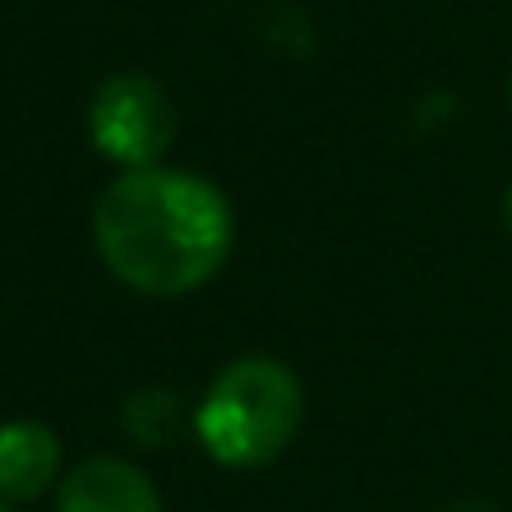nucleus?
<instances>
[{
	"label": "nucleus",
	"instance_id": "nucleus-4",
	"mask_svg": "<svg viewBox=\"0 0 512 512\" xmlns=\"http://www.w3.org/2000/svg\"><path fill=\"white\" fill-rule=\"evenodd\" d=\"M56 512H161V492L121 457H86L66 472Z\"/></svg>",
	"mask_w": 512,
	"mask_h": 512
},
{
	"label": "nucleus",
	"instance_id": "nucleus-8",
	"mask_svg": "<svg viewBox=\"0 0 512 512\" xmlns=\"http://www.w3.org/2000/svg\"><path fill=\"white\" fill-rule=\"evenodd\" d=\"M502 216H507V231H512V186H507V196H502Z\"/></svg>",
	"mask_w": 512,
	"mask_h": 512
},
{
	"label": "nucleus",
	"instance_id": "nucleus-6",
	"mask_svg": "<svg viewBox=\"0 0 512 512\" xmlns=\"http://www.w3.org/2000/svg\"><path fill=\"white\" fill-rule=\"evenodd\" d=\"M181 417H186V407H181V397L166 392V387H146V392H136V397L126 402V427H131V437L146 442V447H166V442L181 432Z\"/></svg>",
	"mask_w": 512,
	"mask_h": 512
},
{
	"label": "nucleus",
	"instance_id": "nucleus-7",
	"mask_svg": "<svg viewBox=\"0 0 512 512\" xmlns=\"http://www.w3.org/2000/svg\"><path fill=\"white\" fill-rule=\"evenodd\" d=\"M452 512H497V507H492V502H457Z\"/></svg>",
	"mask_w": 512,
	"mask_h": 512
},
{
	"label": "nucleus",
	"instance_id": "nucleus-2",
	"mask_svg": "<svg viewBox=\"0 0 512 512\" xmlns=\"http://www.w3.org/2000/svg\"><path fill=\"white\" fill-rule=\"evenodd\" d=\"M307 397L277 357H241L216 372L196 407V437L221 467H262L302 427Z\"/></svg>",
	"mask_w": 512,
	"mask_h": 512
},
{
	"label": "nucleus",
	"instance_id": "nucleus-3",
	"mask_svg": "<svg viewBox=\"0 0 512 512\" xmlns=\"http://www.w3.org/2000/svg\"><path fill=\"white\" fill-rule=\"evenodd\" d=\"M171 136H176V106L161 91V81L141 71H116L111 81H101L91 101V141L101 156H111L126 171H141L161 161Z\"/></svg>",
	"mask_w": 512,
	"mask_h": 512
},
{
	"label": "nucleus",
	"instance_id": "nucleus-5",
	"mask_svg": "<svg viewBox=\"0 0 512 512\" xmlns=\"http://www.w3.org/2000/svg\"><path fill=\"white\" fill-rule=\"evenodd\" d=\"M61 472V442L46 422H6L0 427V497L6 502H31L41 497Z\"/></svg>",
	"mask_w": 512,
	"mask_h": 512
},
{
	"label": "nucleus",
	"instance_id": "nucleus-1",
	"mask_svg": "<svg viewBox=\"0 0 512 512\" xmlns=\"http://www.w3.org/2000/svg\"><path fill=\"white\" fill-rule=\"evenodd\" d=\"M96 251L116 282L146 297L196 292L221 272L236 241L231 201L191 171L141 166L96 201Z\"/></svg>",
	"mask_w": 512,
	"mask_h": 512
},
{
	"label": "nucleus",
	"instance_id": "nucleus-9",
	"mask_svg": "<svg viewBox=\"0 0 512 512\" xmlns=\"http://www.w3.org/2000/svg\"><path fill=\"white\" fill-rule=\"evenodd\" d=\"M0 512H11V507H6V502H0Z\"/></svg>",
	"mask_w": 512,
	"mask_h": 512
}]
</instances>
